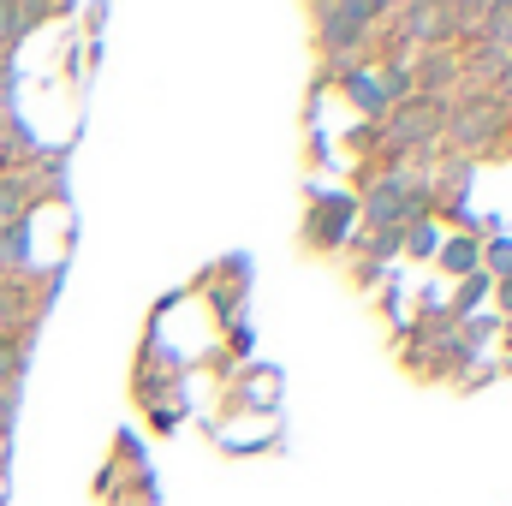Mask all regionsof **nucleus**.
Instances as JSON below:
<instances>
[{"label":"nucleus","mask_w":512,"mask_h":506,"mask_svg":"<svg viewBox=\"0 0 512 506\" xmlns=\"http://www.w3.org/2000/svg\"><path fill=\"white\" fill-rule=\"evenodd\" d=\"M429 114H435V102H417V108H405L393 131H399V143H417V137H429Z\"/></svg>","instance_id":"obj_3"},{"label":"nucleus","mask_w":512,"mask_h":506,"mask_svg":"<svg viewBox=\"0 0 512 506\" xmlns=\"http://www.w3.org/2000/svg\"><path fill=\"white\" fill-rule=\"evenodd\" d=\"M489 120H495V102H471V108L459 114V126H453V137H459V143H477V137L489 131Z\"/></svg>","instance_id":"obj_2"},{"label":"nucleus","mask_w":512,"mask_h":506,"mask_svg":"<svg viewBox=\"0 0 512 506\" xmlns=\"http://www.w3.org/2000/svg\"><path fill=\"white\" fill-rule=\"evenodd\" d=\"M18 370H24V352H18L12 340H0V387H6V381L18 376Z\"/></svg>","instance_id":"obj_4"},{"label":"nucleus","mask_w":512,"mask_h":506,"mask_svg":"<svg viewBox=\"0 0 512 506\" xmlns=\"http://www.w3.org/2000/svg\"><path fill=\"white\" fill-rule=\"evenodd\" d=\"M376 18H382L376 6H328V12H322V24H334V30H328L334 48H346V42L358 48V42H364V24H376Z\"/></svg>","instance_id":"obj_1"}]
</instances>
